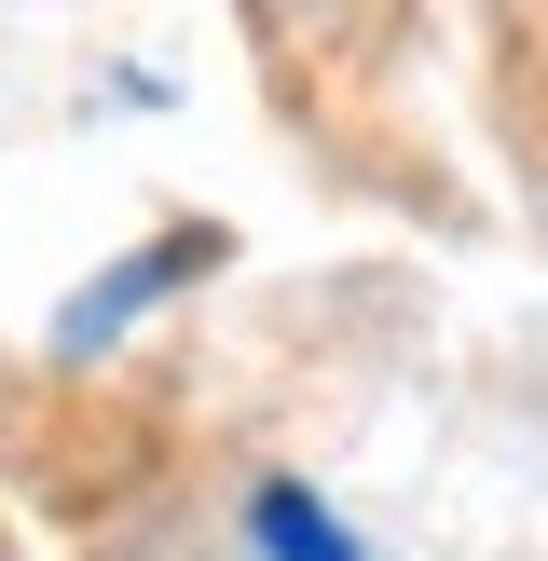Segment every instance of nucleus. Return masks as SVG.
<instances>
[{
    "mask_svg": "<svg viewBox=\"0 0 548 561\" xmlns=\"http://www.w3.org/2000/svg\"><path fill=\"white\" fill-rule=\"evenodd\" d=\"M247 535H261L274 561H356V535H343V520H329V507H316L301 480H261V507H247Z\"/></svg>",
    "mask_w": 548,
    "mask_h": 561,
    "instance_id": "f257e3e1",
    "label": "nucleus"
}]
</instances>
